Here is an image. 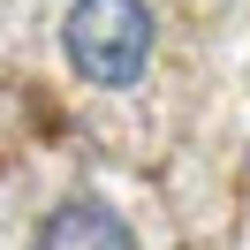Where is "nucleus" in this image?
Instances as JSON below:
<instances>
[{
    "instance_id": "nucleus-2",
    "label": "nucleus",
    "mask_w": 250,
    "mask_h": 250,
    "mask_svg": "<svg viewBox=\"0 0 250 250\" xmlns=\"http://www.w3.org/2000/svg\"><path fill=\"white\" fill-rule=\"evenodd\" d=\"M31 250H137V228H129V212L114 197L76 189L31 228Z\"/></svg>"
},
{
    "instance_id": "nucleus-1",
    "label": "nucleus",
    "mask_w": 250,
    "mask_h": 250,
    "mask_svg": "<svg viewBox=\"0 0 250 250\" xmlns=\"http://www.w3.org/2000/svg\"><path fill=\"white\" fill-rule=\"evenodd\" d=\"M61 53L91 91H137L152 76V53H159L152 0H68Z\"/></svg>"
}]
</instances>
